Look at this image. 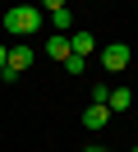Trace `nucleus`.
<instances>
[{
  "mask_svg": "<svg viewBox=\"0 0 138 152\" xmlns=\"http://www.w3.org/2000/svg\"><path fill=\"white\" fill-rule=\"evenodd\" d=\"M0 23H5V32H18V37H37V32H42V23H46V14H42V5H9Z\"/></svg>",
  "mask_w": 138,
  "mask_h": 152,
  "instance_id": "obj_1",
  "label": "nucleus"
},
{
  "mask_svg": "<svg viewBox=\"0 0 138 152\" xmlns=\"http://www.w3.org/2000/svg\"><path fill=\"white\" fill-rule=\"evenodd\" d=\"M42 5H46L51 14H55V10H64V0H42Z\"/></svg>",
  "mask_w": 138,
  "mask_h": 152,
  "instance_id": "obj_9",
  "label": "nucleus"
},
{
  "mask_svg": "<svg viewBox=\"0 0 138 152\" xmlns=\"http://www.w3.org/2000/svg\"><path fill=\"white\" fill-rule=\"evenodd\" d=\"M37 65V46H28V42H18V46H9V60H5V69H0V78L5 83H14L23 69H32Z\"/></svg>",
  "mask_w": 138,
  "mask_h": 152,
  "instance_id": "obj_2",
  "label": "nucleus"
},
{
  "mask_svg": "<svg viewBox=\"0 0 138 152\" xmlns=\"http://www.w3.org/2000/svg\"><path fill=\"white\" fill-rule=\"evenodd\" d=\"M129 60H134V56H129V46H124V42H110V46L101 51V65H106L110 74H120V69H129Z\"/></svg>",
  "mask_w": 138,
  "mask_h": 152,
  "instance_id": "obj_3",
  "label": "nucleus"
},
{
  "mask_svg": "<svg viewBox=\"0 0 138 152\" xmlns=\"http://www.w3.org/2000/svg\"><path fill=\"white\" fill-rule=\"evenodd\" d=\"M106 152H110V148H106Z\"/></svg>",
  "mask_w": 138,
  "mask_h": 152,
  "instance_id": "obj_13",
  "label": "nucleus"
},
{
  "mask_svg": "<svg viewBox=\"0 0 138 152\" xmlns=\"http://www.w3.org/2000/svg\"><path fill=\"white\" fill-rule=\"evenodd\" d=\"M129 106H134V92H129V88H110L106 111H110V115H120V111H129Z\"/></svg>",
  "mask_w": 138,
  "mask_h": 152,
  "instance_id": "obj_5",
  "label": "nucleus"
},
{
  "mask_svg": "<svg viewBox=\"0 0 138 152\" xmlns=\"http://www.w3.org/2000/svg\"><path fill=\"white\" fill-rule=\"evenodd\" d=\"M51 23H55V32H64V37H69V28H74V14H69V5H64V10H55V14H51Z\"/></svg>",
  "mask_w": 138,
  "mask_h": 152,
  "instance_id": "obj_8",
  "label": "nucleus"
},
{
  "mask_svg": "<svg viewBox=\"0 0 138 152\" xmlns=\"http://www.w3.org/2000/svg\"><path fill=\"white\" fill-rule=\"evenodd\" d=\"M110 120V111H106V102H92L88 111H83V124H88V129H101V124Z\"/></svg>",
  "mask_w": 138,
  "mask_h": 152,
  "instance_id": "obj_6",
  "label": "nucleus"
},
{
  "mask_svg": "<svg viewBox=\"0 0 138 152\" xmlns=\"http://www.w3.org/2000/svg\"><path fill=\"white\" fill-rule=\"evenodd\" d=\"M5 60H9V51H5V46H0V69H5Z\"/></svg>",
  "mask_w": 138,
  "mask_h": 152,
  "instance_id": "obj_10",
  "label": "nucleus"
},
{
  "mask_svg": "<svg viewBox=\"0 0 138 152\" xmlns=\"http://www.w3.org/2000/svg\"><path fill=\"white\" fill-rule=\"evenodd\" d=\"M92 51H97V37H92L88 28H78V32H69V56H78V60H88Z\"/></svg>",
  "mask_w": 138,
  "mask_h": 152,
  "instance_id": "obj_4",
  "label": "nucleus"
},
{
  "mask_svg": "<svg viewBox=\"0 0 138 152\" xmlns=\"http://www.w3.org/2000/svg\"><path fill=\"white\" fill-rule=\"evenodd\" d=\"M83 152H106V148H83Z\"/></svg>",
  "mask_w": 138,
  "mask_h": 152,
  "instance_id": "obj_11",
  "label": "nucleus"
},
{
  "mask_svg": "<svg viewBox=\"0 0 138 152\" xmlns=\"http://www.w3.org/2000/svg\"><path fill=\"white\" fill-rule=\"evenodd\" d=\"M46 56H51V60H69V37H64V32L46 37Z\"/></svg>",
  "mask_w": 138,
  "mask_h": 152,
  "instance_id": "obj_7",
  "label": "nucleus"
},
{
  "mask_svg": "<svg viewBox=\"0 0 138 152\" xmlns=\"http://www.w3.org/2000/svg\"><path fill=\"white\" fill-rule=\"evenodd\" d=\"M134 152H138V148H134Z\"/></svg>",
  "mask_w": 138,
  "mask_h": 152,
  "instance_id": "obj_12",
  "label": "nucleus"
}]
</instances>
